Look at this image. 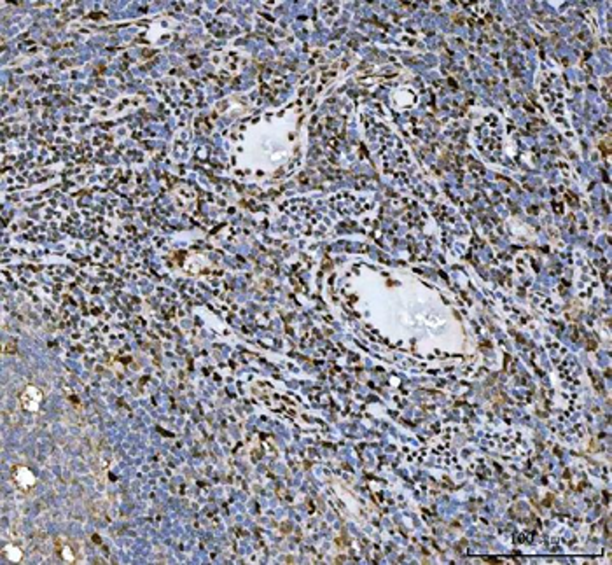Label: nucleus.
I'll use <instances>...</instances> for the list:
<instances>
[{"label":"nucleus","mask_w":612,"mask_h":565,"mask_svg":"<svg viewBox=\"0 0 612 565\" xmlns=\"http://www.w3.org/2000/svg\"><path fill=\"white\" fill-rule=\"evenodd\" d=\"M16 481L20 483L23 488H28V486H34L35 485V476L30 473L26 467H20L16 473Z\"/></svg>","instance_id":"obj_1"}]
</instances>
